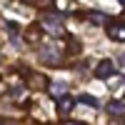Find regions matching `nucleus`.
<instances>
[{"label":"nucleus","mask_w":125,"mask_h":125,"mask_svg":"<svg viewBox=\"0 0 125 125\" xmlns=\"http://www.w3.org/2000/svg\"><path fill=\"white\" fill-rule=\"evenodd\" d=\"M62 55H65V50H62V43H58V40H50V45L40 48V58H43L48 65H60Z\"/></svg>","instance_id":"f257e3e1"},{"label":"nucleus","mask_w":125,"mask_h":125,"mask_svg":"<svg viewBox=\"0 0 125 125\" xmlns=\"http://www.w3.org/2000/svg\"><path fill=\"white\" fill-rule=\"evenodd\" d=\"M28 88L43 93V90H50V83H48V78L43 75V73H30L28 75Z\"/></svg>","instance_id":"f03ea898"},{"label":"nucleus","mask_w":125,"mask_h":125,"mask_svg":"<svg viewBox=\"0 0 125 125\" xmlns=\"http://www.w3.org/2000/svg\"><path fill=\"white\" fill-rule=\"evenodd\" d=\"M43 25H38V23H30V28L25 30V40L30 45H38V43H43Z\"/></svg>","instance_id":"7ed1b4c3"},{"label":"nucleus","mask_w":125,"mask_h":125,"mask_svg":"<svg viewBox=\"0 0 125 125\" xmlns=\"http://www.w3.org/2000/svg\"><path fill=\"white\" fill-rule=\"evenodd\" d=\"M108 38H113L115 43H125V25L123 23H110L108 25Z\"/></svg>","instance_id":"20e7f679"},{"label":"nucleus","mask_w":125,"mask_h":125,"mask_svg":"<svg viewBox=\"0 0 125 125\" xmlns=\"http://www.w3.org/2000/svg\"><path fill=\"white\" fill-rule=\"evenodd\" d=\"M113 73H115L113 60H100L98 65H95V78H110Z\"/></svg>","instance_id":"39448f33"},{"label":"nucleus","mask_w":125,"mask_h":125,"mask_svg":"<svg viewBox=\"0 0 125 125\" xmlns=\"http://www.w3.org/2000/svg\"><path fill=\"white\" fill-rule=\"evenodd\" d=\"M123 110H125V108H123L120 100H110V103H108V113H115V115H120Z\"/></svg>","instance_id":"423d86ee"},{"label":"nucleus","mask_w":125,"mask_h":125,"mask_svg":"<svg viewBox=\"0 0 125 125\" xmlns=\"http://www.w3.org/2000/svg\"><path fill=\"white\" fill-rule=\"evenodd\" d=\"M73 105H75V100H73V98H65V100L60 103V108H58V110H60V115H65L68 110H73Z\"/></svg>","instance_id":"0eeeda50"},{"label":"nucleus","mask_w":125,"mask_h":125,"mask_svg":"<svg viewBox=\"0 0 125 125\" xmlns=\"http://www.w3.org/2000/svg\"><path fill=\"white\" fill-rule=\"evenodd\" d=\"M65 90H68L65 83H50V93H53V95H60V93H65Z\"/></svg>","instance_id":"6e6552de"},{"label":"nucleus","mask_w":125,"mask_h":125,"mask_svg":"<svg viewBox=\"0 0 125 125\" xmlns=\"http://www.w3.org/2000/svg\"><path fill=\"white\" fill-rule=\"evenodd\" d=\"M80 100H83V103H85V105H90V108H95V105H98V100H95V98H93V95H83Z\"/></svg>","instance_id":"1a4fd4ad"},{"label":"nucleus","mask_w":125,"mask_h":125,"mask_svg":"<svg viewBox=\"0 0 125 125\" xmlns=\"http://www.w3.org/2000/svg\"><path fill=\"white\" fill-rule=\"evenodd\" d=\"M8 90H10V85H8V83H5L3 78H0V98H3V95H5Z\"/></svg>","instance_id":"9d476101"},{"label":"nucleus","mask_w":125,"mask_h":125,"mask_svg":"<svg viewBox=\"0 0 125 125\" xmlns=\"http://www.w3.org/2000/svg\"><path fill=\"white\" fill-rule=\"evenodd\" d=\"M0 125H18V123H13V120H0Z\"/></svg>","instance_id":"9b49d317"},{"label":"nucleus","mask_w":125,"mask_h":125,"mask_svg":"<svg viewBox=\"0 0 125 125\" xmlns=\"http://www.w3.org/2000/svg\"><path fill=\"white\" fill-rule=\"evenodd\" d=\"M60 125H80V123H73V120H65V123H60Z\"/></svg>","instance_id":"f8f14e48"}]
</instances>
